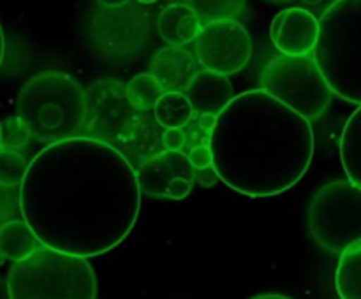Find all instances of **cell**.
Wrapping results in <instances>:
<instances>
[{"label":"cell","mask_w":361,"mask_h":299,"mask_svg":"<svg viewBox=\"0 0 361 299\" xmlns=\"http://www.w3.org/2000/svg\"><path fill=\"white\" fill-rule=\"evenodd\" d=\"M4 148V129H2V123H0V150Z\"/></svg>","instance_id":"cell-31"},{"label":"cell","mask_w":361,"mask_h":299,"mask_svg":"<svg viewBox=\"0 0 361 299\" xmlns=\"http://www.w3.org/2000/svg\"><path fill=\"white\" fill-rule=\"evenodd\" d=\"M4 55H6V34H4L2 23H0V67H2Z\"/></svg>","instance_id":"cell-29"},{"label":"cell","mask_w":361,"mask_h":299,"mask_svg":"<svg viewBox=\"0 0 361 299\" xmlns=\"http://www.w3.org/2000/svg\"><path fill=\"white\" fill-rule=\"evenodd\" d=\"M314 146L309 120L263 88L235 95L210 136L217 178L249 197L293 189L309 171Z\"/></svg>","instance_id":"cell-2"},{"label":"cell","mask_w":361,"mask_h":299,"mask_svg":"<svg viewBox=\"0 0 361 299\" xmlns=\"http://www.w3.org/2000/svg\"><path fill=\"white\" fill-rule=\"evenodd\" d=\"M28 165H30V160H27L21 151L14 148H2L0 150V186L11 189V186L21 185Z\"/></svg>","instance_id":"cell-22"},{"label":"cell","mask_w":361,"mask_h":299,"mask_svg":"<svg viewBox=\"0 0 361 299\" xmlns=\"http://www.w3.org/2000/svg\"><path fill=\"white\" fill-rule=\"evenodd\" d=\"M87 130L90 137L101 139L122 151L133 164L140 165L162 144V134L148 111L130 104L127 90L120 81L102 77L87 88Z\"/></svg>","instance_id":"cell-4"},{"label":"cell","mask_w":361,"mask_h":299,"mask_svg":"<svg viewBox=\"0 0 361 299\" xmlns=\"http://www.w3.org/2000/svg\"><path fill=\"white\" fill-rule=\"evenodd\" d=\"M41 245L42 243L23 218H13L0 225V255L13 262L28 259L41 248Z\"/></svg>","instance_id":"cell-16"},{"label":"cell","mask_w":361,"mask_h":299,"mask_svg":"<svg viewBox=\"0 0 361 299\" xmlns=\"http://www.w3.org/2000/svg\"><path fill=\"white\" fill-rule=\"evenodd\" d=\"M0 299H11L7 278H4V276H0Z\"/></svg>","instance_id":"cell-26"},{"label":"cell","mask_w":361,"mask_h":299,"mask_svg":"<svg viewBox=\"0 0 361 299\" xmlns=\"http://www.w3.org/2000/svg\"><path fill=\"white\" fill-rule=\"evenodd\" d=\"M87 113V90L71 74L42 70L21 87L14 120L27 139L46 148L83 136Z\"/></svg>","instance_id":"cell-3"},{"label":"cell","mask_w":361,"mask_h":299,"mask_svg":"<svg viewBox=\"0 0 361 299\" xmlns=\"http://www.w3.org/2000/svg\"><path fill=\"white\" fill-rule=\"evenodd\" d=\"M252 37L236 20H214L203 23L196 39L197 62L204 69L224 76L245 69L252 56Z\"/></svg>","instance_id":"cell-10"},{"label":"cell","mask_w":361,"mask_h":299,"mask_svg":"<svg viewBox=\"0 0 361 299\" xmlns=\"http://www.w3.org/2000/svg\"><path fill=\"white\" fill-rule=\"evenodd\" d=\"M187 155H189L190 164H192V167L196 169V171L214 167V151H212L210 148V141H208V143L194 144L192 150Z\"/></svg>","instance_id":"cell-23"},{"label":"cell","mask_w":361,"mask_h":299,"mask_svg":"<svg viewBox=\"0 0 361 299\" xmlns=\"http://www.w3.org/2000/svg\"><path fill=\"white\" fill-rule=\"evenodd\" d=\"M137 2H140V4H154V2H157V0H137Z\"/></svg>","instance_id":"cell-32"},{"label":"cell","mask_w":361,"mask_h":299,"mask_svg":"<svg viewBox=\"0 0 361 299\" xmlns=\"http://www.w3.org/2000/svg\"><path fill=\"white\" fill-rule=\"evenodd\" d=\"M127 97H129L130 104L140 111H150L155 108L159 98L164 94L162 84L152 76V72H141L136 74L133 79L127 83L126 87Z\"/></svg>","instance_id":"cell-20"},{"label":"cell","mask_w":361,"mask_h":299,"mask_svg":"<svg viewBox=\"0 0 361 299\" xmlns=\"http://www.w3.org/2000/svg\"><path fill=\"white\" fill-rule=\"evenodd\" d=\"M11 299H95L97 278L87 257L41 245L7 273Z\"/></svg>","instance_id":"cell-6"},{"label":"cell","mask_w":361,"mask_h":299,"mask_svg":"<svg viewBox=\"0 0 361 299\" xmlns=\"http://www.w3.org/2000/svg\"><path fill=\"white\" fill-rule=\"evenodd\" d=\"M141 186L133 162L90 136L46 146L20 185V211L49 248L97 257L116 248L136 225Z\"/></svg>","instance_id":"cell-1"},{"label":"cell","mask_w":361,"mask_h":299,"mask_svg":"<svg viewBox=\"0 0 361 299\" xmlns=\"http://www.w3.org/2000/svg\"><path fill=\"white\" fill-rule=\"evenodd\" d=\"M319 20L303 7L281 11L270 23V39L282 55L309 56L319 39Z\"/></svg>","instance_id":"cell-12"},{"label":"cell","mask_w":361,"mask_h":299,"mask_svg":"<svg viewBox=\"0 0 361 299\" xmlns=\"http://www.w3.org/2000/svg\"><path fill=\"white\" fill-rule=\"evenodd\" d=\"M261 88L303 118H321L334 102V90L312 56L277 55L259 76Z\"/></svg>","instance_id":"cell-7"},{"label":"cell","mask_w":361,"mask_h":299,"mask_svg":"<svg viewBox=\"0 0 361 299\" xmlns=\"http://www.w3.org/2000/svg\"><path fill=\"white\" fill-rule=\"evenodd\" d=\"M341 162L348 179L361 189V106L349 116L342 130Z\"/></svg>","instance_id":"cell-18"},{"label":"cell","mask_w":361,"mask_h":299,"mask_svg":"<svg viewBox=\"0 0 361 299\" xmlns=\"http://www.w3.org/2000/svg\"><path fill=\"white\" fill-rule=\"evenodd\" d=\"M194 108L185 91L169 90L162 94L154 108V118L162 129H183L194 116Z\"/></svg>","instance_id":"cell-19"},{"label":"cell","mask_w":361,"mask_h":299,"mask_svg":"<svg viewBox=\"0 0 361 299\" xmlns=\"http://www.w3.org/2000/svg\"><path fill=\"white\" fill-rule=\"evenodd\" d=\"M102 7H122L129 4V0H97Z\"/></svg>","instance_id":"cell-27"},{"label":"cell","mask_w":361,"mask_h":299,"mask_svg":"<svg viewBox=\"0 0 361 299\" xmlns=\"http://www.w3.org/2000/svg\"><path fill=\"white\" fill-rule=\"evenodd\" d=\"M270 2H277V4H284V2H291V0H270Z\"/></svg>","instance_id":"cell-33"},{"label":"cell","mask_w":361,"mask_h":299,"mask_svg":"<svg viewBox=\"0 0 361 299\" xmlns=\"http://www.w3.org/2000/svg\"><path fill=\"white\" fill-rule=\"evenodd\" d=\"M148 18L136 6L101 7L88 21V34L94 48L102 56L123 60L143 51L148 39Z\"/></svg>","instance_id":"cell-9"},{"label":"cell","mask_w":361,"mask_h":299,"mask_svg":"<svg viewBox=\"0 0 361 299\" xmlns=\"http://www.w3.org/2000/svg\"><path fill=\"white\" fill-rule=\"evenodd\" d=\"M136 174L141 192L162 199H185L196 185V169L183 151L154 153L137 165Z\"/></svg>","instance_id":"cell-11"},{"label":"cell","mask_w":361,"mask_h":299,"mask_svg":"<svg viewBox=\"0 0 361 299\" xmlns=\"http://www.w3.org/2000/svg\"><path fill=\"white\" fill-rule=\"evenodd\" d=\"M150 72L166 91H185L197 74L196 58L183 46H164L154 53Z\"/></svg>","instance_id":"cell-14"},{"label":"cell","mask_w":361,"mask_h":299,"mask_svg":"<svg viewBox=\"0 0 361 299\" xmlns=\"http://www.w3.org/2000/svg\"><path fill=\"white\" fill-rule=\"evenodd\" d=\"M203 23L196 11L187 4H171L157 18V32L169 46H185L196 42Z\"/></svg>","instance_id":"cell-15"},{"label":"cell","mask_w":361,"mask_h":299,"mask_svg":"<svg viewBox=\"0 0 361 299\" xmlns=\"http://www.w3.org/2000/svg\"><path fill=\"white\" fill-rule=\"evenodd\" d=\"M187 143L183 129H164L162 132V146L171 151H182Z\"/></svg>","instance_id":"cell-24"},{"label":"cell","mask_w":361,"mask_h":299,"mask_svg":"<svg viewBox=\"0 0 361 299\" xmlns=\"http://www.w3.org/2000/svg\"><path fill=\"white\" fill-rule=\"evenodd\" d=\"M201 20H235L245 7L247 0H185Z\"/></svg>","instance_id":"cell-21"},{"label":"cell","mask_w":361,"mask_h":299,"mask_svg":"<svg viewBox=\"0 0 361 299\" xmlns=\"http://www.w3.org/2000/svg\"><path fill=\"white\" fill-rule=\"evenodd\" d=\"M250 299H293V298H289V295H284V294H277V292H268V294L254 295V298Z\"/></svg>","instance_id":"cell-28"},{"label":"cell","mask_w":361,"mask_h":299,"mask_svg":"<svg viewBox=\"0 0 361 299\" xmlns=\"http://www.w3.org/2000/svg\"><path fill=\"white\" fill-rule=\"evenodd\" d=\"M215 123H217V116L215 115H200V129L203 130L204 136H208V139L214 132Z\"/></svg>","instance_id":"cell-25"},{"label":"cell","mask_w":361,"mask_h":299,"mask_svg":"<svg viewBox=\"0 0 361 299\" xmlns=\"http://www.w3.org/2000/svg\"><path fill=\"white\" fill-rule=\"evenodd\" d=\"M319 25L312 58L335 95L361 106V0H335Z\"/></svg>","instance_id":"cell-5"},{"label":"cell","mask_w":361,"mask_h":299,"mask_svg":"<svg viewBox=\"0 0 361 299\" xmlns=\"http://www.w3.org/2000/svg\"><path fill=\"white\" fill-rule=\"evenodd\" d=\"M185 95L196 113L219 116L236 94L229 76L203 69L197 70L194 79L185 88Z\"/></svg>","instance_id":"cell-13"},{"label":"cell","mask_w":361,"mask_h":299,"mask_svg":"<svg viewBox=\"0 0 361 299\" xmlns=\"http://www.w3.org/2000/svg\"><path fill=\"white\" fill-rule=\"evenodd\" d=\"M335 288L341 299H361V239L341 253L335 269Z\"/></svg>","instance_id":"cell-17"},{"label":"cell","mask_w":361,"mask_h":299,"mask_svg":"<svg viewBox=\"0 0 361 299\" xmlns=\"http://www.w3.org/2000/svg\"><path fill=\"white\" fill-rule=\"evenodd\" d=\"M300 2L309 4V6H316V4H321V2H323V0H300Z\"/></svg>","instance_id":"cell-30"},{"label":"cell","mask_w":361,"mask_h":299,"mask_svg":"<svg viewBox=\"0 0 361 299\" xmlns=\"http://www.w3.org/2000/svg\"><path fill=\"white\" fill-rule=\"evenodd\" d=\"M312 238L331 253H342L361 239V189L351 179L321 186L309 206Z\"/></svg>","instance_id":"cell-8"}]
</instances>
